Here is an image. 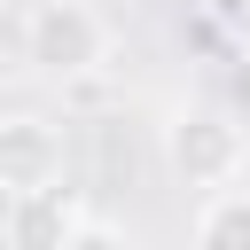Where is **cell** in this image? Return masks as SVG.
Returning a JSON list of instances; mask_svg holds the SVG:
<instances>
[{
    "label": "cell",
    "instance_id": "cell-6",
    "mask_svg": "<svg viewBox=\"0 0 250 250\" xmlns=\"http://www.w3.org/2000/svg\"><path fill=\"white\" fill-rule=\"evenodd\" d=\"M195 8H203V23H211L219 39L250 47V0H195Z\"/></svg>",
    "mask_w": 250,
    "mask_h": 250
},
{
    "label": "cell",
    "instance_id": "cell-4",
    "mask_svg": "<svg viewBox=\"0 0 250 250\" xmlns=\"http://www.w3.org/2000/svg\"><path fill=\"white\" fill-rule=\"evenodd\" d=\"M78 219H86V211H78L70 188H39V195H8V203H0V234H8V250H62Z\"/></svg>",
    "mask_w": 250,
    "mask_h": 250
},
{
    "label": "cell",
    "instance_id": "cell-8",
    "mask_svg": "<svg viewBox=\"0 0 250 250\" xmlns=\"http://www.w3.org/2000/svg\"><path fill=\"white\" fill-rule=\"evenodd\" d=\"M16 70H23V55H16L8 39H0V109H8V86H16Z\"/></svg>",
    "mask_w": 250,
    "mask_h": 250
},
{
    "label": "cell",
    "instance_id": "cell-3",
    "mask_svg": "<svg viewBox=\"0 0 250 250\" xmlns=\"http://www.w3.org/2000/svg\"><path fill=\"white\" fill-rule=\"evenodd\" d=\"M62 172H70L62 125L39 117V109H0V203L8 195H39V188H62Z\"/></svg>",
    "mask_w": 250,
    "mask_h": 250
},
{
    "label": "cell",
    "instance_id": "cell-7",
    "mask_svg": "<svg viewBox=\"0 0 250 250\" xmlns=\"http://www.w3.org/2000/svg\"><path fill=\"white\" fill-rule=\"evenodd\" d=\"M62 250H141V242H133V234H125V227H109V219H78V227H70V242H62Z\"/></svg>",
    "mask_w": 250,
    "mask_h": 250
},
{
    "label": "cell",
    "instance_id": "cell-2",
    "mask_svg": "<svg viewBox=\"0 0 250 250\" xmlns=\"http://www.w3.org/2000/svg\"><path fill=\"white\" fill-rule=\"evenodd\" d=\"M156 148H164V172H172L180 188H195V195L234 188V180L250 172V133H242V117L219 109V102H172L164 125H156Z\"/></svg>",
    "mask_w": 250,
    "mask_h": 250
},
{
    "label": "cell",
    "instance_id": "cell-5",
    "mask_svg": "<svg viewBox=\"0 0 250 250\" xmlns=\"http://www.w3.org/2000/svg\"><path fill=\"white\" fill-rule=\"evenodd\" d=\"M195 250H250V188H211L195 203Z\"/></svg>",
    "mask_w": 250,
    "mask_h": 250
},
{
    "label": "cell",
    "instance_id": "cell-9",
    "mask_svg": "<svg viewBox=\"0 0 250 250\" xmlns=\"http://www.w3.org/2000/svg\"><path fill=\"white\" fill-rule=\"evenodd\" d=\"M156 8H172V0H156Z\"/></svg>",
    "mask_w": 250,
    "mask_h": 250
},
{
    "label": "cell",
    "instance_id": "cell-1",
    "mask_svg": "<svg viewBox=\"0 0 250 250\" xmlns=\"http://www.w3.org/2000/svg\"><path fill=\"white\" fill-rule=\"evenodd\" d=\"M109 47H117V31H109V16H102L94 0H31L23 23H16V55H23V70L47 78V86L94 78V70L109 62Z\"/></svg>",
    "mask_w": 250,
    "mask_h": 250
}]
</instances>
